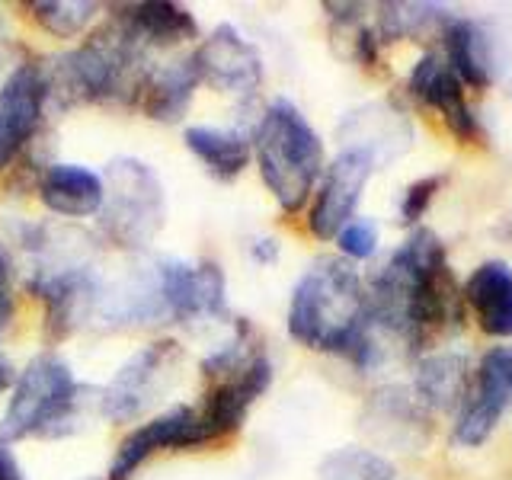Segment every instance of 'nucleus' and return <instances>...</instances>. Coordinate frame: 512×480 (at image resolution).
Wrapping results in <instances>:
<instances>
[{
    "label": "nucleus",
    "mask_w": 512,
    "mask_h": 480,
    "mask_svg": "<svg viewBox=\"0 0 512 480\" xmlns=\"http://www.w3.org/2000/svg\"><path fill=\"white\" fill-rule=\"evenodd\" d=\"M77 381L71 365L58 356L32 359L13 384V397L0 420V442L29 436H58L77 407Z\"/></svg>",
    "instance_id": "obj_4"
},
{
    "label": "nucleus",
    "mask_w": 512,
    "mask_h": 480,
    "mask_svg": "<svg viewBox=\"0 0 512 480\" xmlns=\"http://www.w3.org/2000/svg\"><path fill=\"white\" fill-rule=\"evenodd\" d=\"M512 404V346H493L480 359L471 388L455 410L452 442L461 448L484 445Z\"/></svg>",
    "instance_id": "obj_7"
},
{
    "label": "nucleus",
    "mask_w": 512,
    "mask_h": 480,
    "mask_svg": "<svg viewBox=\"0 0 512 480\" xmlns=\"http://www.w3.org/2000/svg\"><path fill=\"white\" fill-rule=\"evenodd\" d=\"M464 308H471L477 327L496 340H512V266L503 260L480 263L464 282Z\"/></svg>",
    "instance_id": "obj_15"
},
{
    "label": "nucleus",
    "mask_w": 512,
    "mask_h": 480,
    "mask_svg": "<svg viewBox=\"0 0 512 480\" xmlns=\"http://www.w3.org/2000/svg\"><path fill=\"white\" fill-rule=\"evenodd\" d=\"M10 384H16V368L4 352H0V391H7Z\"/></svg>",
    "instance_id": "obj_30"
},
{
    "label": "nucleus",
    "mask_w": 512,
    "mask_h": 480,
    "mask_svg": "<svg viewBox=\"0 0 512 480\" xmlns=\"http://www.w3.org/2000/svg\"><path fill=\"white\" fill-rule=\"evenodd\" d=\"M375 173V154L362 144H349L320 173L314 205L308 212V228L317 240H333L343 224L356 218L362 192Z\"/></svg>",
    "instance_id": "obj_8"
},
{
    "label": "nucleus",
    "mask_w": 512,
    "mask_h": 480,
    "mask_svg": "<svg viewBox=\"0 0 512 480\" xmlns=\"http://www.w3.org/2000/svg\"><path fill=\"white\" fill-rule=\"evenodd\" d=\"M186 148L196 154L208 173H215L218 180H237L247 170L253 144L244 132L234 128H215V125H192L186 128Z\"/></svg>",
    "instance_id": "obj_21"
},
{
    "label": "nucleus",
    "mask_w": 512,
    "mask_h": 480,
    "mask_svg": "<svg viewBox=\"0 0 512 480\" xmlns=\"http://www.w3.org/2000/svg\"><path fill=\"white\" fill-rule=\"evenodd\" d=\"M333 240L340 247L343 260H368L378 250V224L372 218H352Z\"/></svg>",
    "instance_id": "obj_25"
},
{
    "label": "nucleus",
    "mask_w": 512,
    "mask_h": 480,
    "mask_svg": "<svg viewBox=\"0 0 512 480\" xmlns=\"http://www.w3.org/2000/svg\"><path fill=\"white\" fill-rule=\"evenodd\" d=\"M368 317L372 330L397 336L407 349H423L432 336L464 324V292L436 231L413 228L375 272L368 285Z\"/></svg>",
    "instance_id": "obj_1"
},
{
    "label": "nucleus",
    "mask_w": 512,
    "mask_h": 480,
    "mask_svg": "<svg viewBox=\"0 0 512 480\" xmlns=\"http://www.w3.org/2000/svg\"><path fill=\"white\" fill-rule=\"evenodd\" d=\"M199 445H208V439L196 407L176 404L154 416V420L141 423L119 442L116 458L109 464V480H132V474L141 464L151 455L164 452V448H199Z\"/></svg>",
    "instance_id": "obj_11"
},
{
    "label": "nucleus",
    "mask_w": 512,
    "mask_h": 480,
    "mask_svg": "<svg viewBox=\"0 0 512 480\" xmlns=\"http://www.w3.org/2000/svg\"><path fill=\"white\" fill-rule=\"evenodd\" d=\"M320 480H404L394 464L372 448H336L320 464Z\"/></svg>",
    "instance_id": "obj_23"
},
{
    "label": "nucleus",
    "mask_w": 512,
    "mask_h": 480,
    "mask_svg": "<svg viewBox=\"0 0 512 480\" xmlns=\"http://www.w3.org/2000/svg\"><path fill=\"white\" fill-rule=\"evenodd\" d=\"M250 144L272 199L285 215L301 212L324 173V141L314 125L292 100L279 96L263 112Z\"/></svg>",
    "instance_id": "obj_3"
},
{
    "label": "nucleus",
    "mask_w": 512,
    "mask_h": 480,
    "mask_svg": "<svg viewBox=\"0 0 512 480\" xmlns=\"http://www.w3.org/2000/svg\"><path fill=\"white\" fill-rule=\"evenodd\" d=\"M167 199L157 173L135 157L112 160L103 176L100 224L116 247L141 250L164 228Z\"/></svg>",
    "instance_id": "obj_5"
},
{
    "label": "nucleus",
    "mask_w": 512,
    "mask_h": 480,
    "mask_svg": "<svg viewBox=\"0 0 512 480\" xmlns=\"http://www.w3.org/2000/svg\"><path fill=\"white\" fill-rule=\"evenodd\" d=\"M96 4L90 0H42V4H32V16L36 23L52 32L55 39H74L80 36L93 20H96Z\"/></svg>",
    "instance_id": "obj_24"
},
{
    "label": "nucleus",
    "mask_w": 512,
    "mask_h": 480,
    "mask_svg": "<svg viewBox=\"0 0 512 480\" xmlns=\"http://www.w3.org/2000/svg\"><path fill=\"white\" fill-rule=\"evenodd\" d=\"M288 336L314 352L372 365V317L359 269L343 256H324L304 269L288 304Z\"/></svg>",
    "instance_id": "obj_2"
},
{
    "label": "nucleus",
    "mask_w": 512,
    "mask_h": 480,
    "mask_svg": "<svg viewBox=\"0 0 512 480\" xmlns=\"http://www.w3.org/2000/svg\"><path fill=\"white\" fill-rule=\"evenodd\" d=\"M452 13H445V7L436 4H381L375 32L381 45L384 42H400V39H416L429 29H442V23Z\"/></svg>",
    "instance_id": "obj_22"
},
{
    "label": "nucleus",
    "mask_w": 512,
    "mask_h": 480,
    "mask_svg": "<svg viewBox=\"0 0 512 480\" xmlns=\"http://www.w3.org/2000/svg\"><path fill=\"white\" fill-rule=\"evenodd\" d=\"M407 90L423 106L439 112L455 141H480V135H484V128L477 122V112L471 109L468 96H464V84L436 48L423 52L420 61L413 64V71L407 77Z\"/></svg>",
    "instance_id": "obj_13"
},
{
    "label": "nucleus",
    "mask_w": 512,
    "mask_h": 480,
    "mask_svg": "<svg viewBox=\"0 0 512 480\" xmlns=\"http://www.w3.org/2000/svg\"><path fill=\"white\" fill-rule=\"evenodd\" d=\"M442 58L464 87L487 90L493 84V52L490 39L480 23L452 13L439 29Z\"/></svg>",
    "instance_id": "obj_16"
},
{
    "label": "nucleus",
    "mask_w": 512,
    "mask_h": 480,
    "mask_svg": "<svg viewBox=\"0 0 512 480\" xmlns=\"http://www.w3.org/2000/svg\"><path fill=\"white\" fill-rule=\"evenodd\" d=\"M39 199L61 218H90L103 208V176L84 164H55L39 183Z\"/></svg>",
    "instance_id": "obj_17"
},
{
    "label": "nucleus",
    "mask_w": 512,
    "mask_h": 480,
    "mask_svg": "<svg viewBox=\"0 0 512 480\" xmlns=\"http://www.w3.org/2000/svg\"><path fill=\"white\" fill-rule=\"evenodd\" d=\"M442 180L445 176H423V180H416L404 189V199H400V221L404 224H416L426 212L432 199L439 196L442 189Z\"/></svg>",
    "instance_id": "obj_26"
},
{
    "label": "nucleus",
    "mask_w": 512,
    "mask_h": 480,
    "mask_svg": "<svg viewBox=\"0 0 512 480\" xmlns=\"http://www.w3.org/2000/svg\"><path fill=\"white\" fill-rule=\"evenodd\" d=\"M196 87L199 77L196 68H192V58H180L144 71L135 96L144 116H151L154 122H180L192 103Z\"/></svg>",
    "instance_id": "obj_18"
},
{
    "label": "nucleus",
    "mask_w": 512,
    "mask_h": 480,
    "mask_svg": "<svg viewBox=\"0 0 512 480\" xmlns=\"http://www.w3.org/2000/svg\"><path fill=\"white\" fill-rule=\"evenodd\" d=\"M272 384V362L266 352H256V356L237 368L234 375H224L212 384V391L205 394V404L199 413V423L205 429V439L215 442L237 432L244 426L250 407L256 404V397L266 394Z\"/></svg>",
    "instance_id": "obj_14"
},
{
    "label": "nucleus",
    "mask_w": 512,
    "mask_h": 480,
    "mask_svg": "<svg viewBox=\"0 0 512 480\" xmlns=\"http://www.w3.org/2000/svg\"><path fill=\"white\" fill-rule=\"evenodd\" d=\"M119 23L132 32L138 45L170 48L183 45L199 36V23L183 4H167V0H151V4H128L122 7Z\"/></svg>",
    "instance_id": "obj_19"
},
{
    "label": "nucleus",
    "mask_w": 512,
    "mask_h": 480,
    "mask_svg": "<svg viewBox=\"0 0 512 480\" xmlns=\"http://www.w3.org/2000/svg\"><path fill=\"white\" fill-rule=\"evenodd\" d=\"M0 480H26L23 464L13 455V448L7 442H0Z\"/></svg>",
    "instance_id": "obj_28"
},
{
    "label": "nucleus",
    "mask_w": 512,
    "mask_h": 480,
    "mask_svg": "<svg viewBox=\"0 0 512 480\" xmlns=\"http://www.w3.org/2000/svg\"><path fill=\"white\" fill-rule=\"evenodd\" d=\"M253 253L260 263H272L279 256V247H276V240H260V244H253Z\"/></svg>",
    "instance_id": "obj_29"
},
{
    "label": "nucleus",
    "mask_w": 512,
    "mask_h": 480,
    "mask_svg": "<svg viewBox=\"0 0 512 480\" xmlns=\"http://www.w3.org/2000/svg\"><path fill=\"white\" fill-rule=\"evenodd\" d=\"M199 84L231 96H253L263 84V61L256 48L228 23L212 29V36L189 55Z\"/></svg>",
    "instance_id": "obj_9"
},
{
    "label": "nucleus",
    "mask_w": 512,
    "mask_h": 480,
    "mask_svg": "<svg viewBox=\"0 0 512 480\" xmlns=\"http://www.w3.org/2000/svg\"><path fill=\"white\" fill-rule=\"evenodd\" d=\"M180 362L183 349L173 340H157L138 349L103 391V416L109 423H132L141 413H148L167 391Z\"/></svg>",
    "instance_id": "obj_6"
},
{
    "label": "nucleus",
    "mask_w": 512,
    "mask_h": 480,
    "mask_svg": "<svg viewBox=\"0 0 512 480\" xmlns=\"http://www.w3.org/2000/svg\"><path fill=\"white\" fill-rule=\"evenodd\" d=\"M48 77L39 64H16L0 84V170H7L42 125Z\"/></svg>",
    "instance_id": "obj_10"
},
{
    "label": "nucleus",
    "mask_w": 512,
    "mask_h": 480,
    "mask_svg": "<svg viewBox=\"0 0 512 480\" xmlns=\"http://www.w3.org/2000/svg\"><path fill=\"white\" fill-rule=\"evenodd\" d=\"M468 362L458 352H432L416 368V400L429 410H458L471 388Z\"/></svg>",
    "instance_id": "obj_20"
},
{
    "label": "nucleus",
    "mask_w": 512,
    "mask_h": 480,
    "mask_svg": "<svg viewBox=\"0 0 512 480\" xmlns=\"http://www.w3.org/2000/svg\"><path fill=\"white\" fill-rule=\"evenodd\" d=\"M13 314V301H10V256L0 247V333L7 330Z\"/></svg>",
    "instance_id": "obj_27"
},
{
    "label": "nucleus",
    "mask_w": 512,
    "mask_h": 480,
    "mask_svg": "<svg viewBox=\"0 0 512 480\" xmlns=\"http://www.w3.org/2000/svg\"><path fill=\"white\" fill-rule=\"evenodd\" d=\"M157 285L167 314L176 320H205L228 311L224 298V272L218 263H186V260H160Z\"/></svg>",
    "instance_id": "obj_12"
}]
</instances>
